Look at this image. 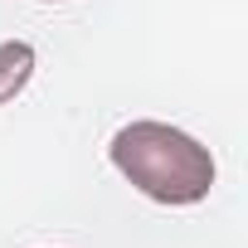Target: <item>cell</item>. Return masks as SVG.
<instances>
[{"label": "cell", "instance_id": "cell-1", "mask_svg": "<svg viewBox=\"0 0 248 248\" xmlns=\"http://www.w3.org/2000/svg\"><path fill=\"white\" fill-rule=\"evenodd\" d=\"M112 166L156 204H200L214 185V156L190 132L166 122H127L112 146Z\"/></svg>", "mask_w": 248, "mask_h": 248}, {"label": "cell", "instance_id": "cell-2", "mask_svg": "<svg viewBox=\"0 0 248 248\" xmlns=\"http://www.w3.org/2000/svg\"><path fill=\"white\" fill-rule=\"evenodd\" d=\"M34 78V44L25 39H10V44H0V102H10L30 88Z\"/></svg>", "mask_w": 248, "mask_h": 248}]
</instances>
